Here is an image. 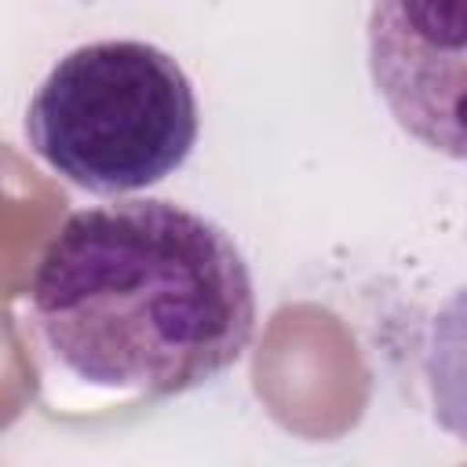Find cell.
Here are the masks:
<instances>
[{"label": "cell", "instance_id": "obj_2", "mask_svg": "<svg viewBox=\"0 0 467 467\" xmlns=\"http://www.w3.org/2000/svg\"><path fill=\"white\" fill-rule=\"evenodd\" d=\"M201 109L186 69L146 40L62 55L26 109L29 150L95 197L146 190L186 164Z\"/></svg>", "mask_w": 467, "mask_h": 467}, {"label": "cell", "instance_id": "obj_3", "mask_svg": "<svg viewBox=\"0 0 467 467\" xmlns=\"http://www.w3.org/2000/svg\"><path fill=\"white\" fill-rule=\"evenodd\" d=\"M365 33L372 84L398 128L467 161V4L387 0Z\"/></svg>", "mask_w": 467, "mask_h": 467}, {"label": "cell", "instance_id": "obj_1", "mask_svg": "<svg viewBox=\"0 0 467 467\" xmlns=\"http://www.w3.org/2000/svg\"><path fill=\"white\" fill-rule=\"evenodd\" d=\"M26 321L51 409L179 398L252 343L255 288L234 237L161 197L73 212L44 244Z\"/></svg>", "mask_w": 467, "mask_h": 467}]
</instances>
